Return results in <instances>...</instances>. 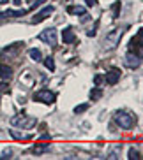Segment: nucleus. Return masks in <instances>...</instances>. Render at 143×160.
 <instances>
[{"label": "nucleus", "mask_w": 143, "mask_h": 160, "mask_svg": "<svg viewBox=\"0 0 143 160\" xmlns=\"http://www.w3.org/2000/svg\"><path fill=\"white\" fill-rule=\"evenodd\" d=\"M62 39H64V42L66 44H71V42L76 41V35H74V32H72L71 27H67V28L62 32Z\"/></svg>", "instance_id": "nucleus-9"}, {"label": "nucleus", "mask_w": 143, "mask_h": 160, "mask_svg": "<svg viewBox=\"0 0 143 160\" xmlns=\"http://www.w3.org/2000/svg\"><path fill=\"white\" fill-rule=\"evenodd\" d=\"M11 155H13V151L11 150H5L2 155H0V158H11Z\"/></svg>", "instance_id": "nucleus-20"}, {"label": "nucleus", "mask_w": 143, "mask_h": 160, "mask_svg": "<svg viewBox=\"0 0 143 160\" xmlns=\"http://www.w3.org/2000/svg\"><path fill=\"white\" fill-rule=\"evenodd\" d=\"M87 109H88V104H81V106H76V108H74V113L80 114V113H83V111H87Z\"/></svg>", "instance_id": "nucleus-16"}, {"label": "nucleus", "mask_w": 143, "mask_h": 160, "mask_svg": "<svg viewBox=\"0 0 143 160\" xmlns=\"http://www.w3.org/2000/svg\"><path fill=\"white\" fill-rule=\"evenodd\" d=\"M44 65H46V69L53 71V69H55V62H53V58H51V57H50V58H46V60H44Z\"/></svg>", "instance_id": "nucleus-15"}, {"label": "nucleus", "mask_w": 143, "mask_h": 160, "mask_svg": "<svg viewBox=\"0 0 143 160\" xmlns=\"http://www.w3.org/2000/svg\"><path fill=\"white\" fill-rule=\"evenodd\" d=\"M129 158H131V160H138L140 158V153L134 150V148H131V150H129Z\"/></svg>", "instance_id": "nucleus-17"}, {"label": "nucleus", "mask_w": 143, "mask_h": 160, "mask_svg": "<svg viewBox=\"0 0 143 160\" xmlns=\"http://www.w3.org/2000/svg\"><path fill=\"white\" fill-rule=\"evenodd\" d=\"M7 2H9V0H0V4H7Z\"/></svg>", "instance_id": "nucleus-24"}, {"label": "nucleus", "mask_w": 143, "mask_h": 160, "mask_svg": "<svg viewBox=\"0 0 143 160\" xmlns=\"http://www.w3.org/2000/svg\"><path fill=\"white\" fill-rule=\"evenodd\" d=\"M39 39L44 41L46 44H50V46H57V30L55 28H46L44 32L39 33Z\"/></svg>", "instance_id": "nucleus-3"}, {"label": "nucleus", "mask_w": 143, "mask_h": 160, "mask_svg": "<svg viewBox=\"0 0 143 160\" xmlns=\"http://www.w3.org/2000/svg\"><path fill=\"white\" fill-rule=\"evenodd\" d=\"M51 12H53V7H51V5H48V7H44L43 11H39L37 14H35V16L32 18V23H41V21H44V19H46L48 16L51 14Z\"/></svg>", "instance_id": "nucleus-6"}, {"label": "nucleus", "mask_w": 143, "mask_h": 160, "mask_svg": "<svg viewBox=\"0 0 143 160\" xmlns=\"http://www.w3.org/2000/svg\"><path fill=\"white\" fill-rule=\"evenodd\" d=\"M11 76H13V69L9 65H0V79H11Z\"/></svg>", "instance_id": "nucleus-10"}, {"label": "nucleus", "mask_w": 143, "mask_h": 160, "mask_svg": "<svg viewBox=\"0 0 143 160\" xmlns=\"http://www.w3.org/2000/svg\"><path fill=\"white\" fill-rule=\"evenodd\" d=\"M67 12L69 14H87V11L85 7H81V5H71V7H67Z\"/></svg>", "instance_id": "nucleus-11"}, {"label": "nucleus", "mask_w": 143, "mask_h": 160, "mask_svg": "<svg viewBox=\"0 0 143 160\" xmlns=\"http://www.w3.org/2000/svg\"><path fill=\"white\" fill-rule=\"evenodd\" d=\"M111 9H113V18H119V12H120V2H115Z\"/></svg>", "instance_id": "nucleus-18"}, {"label": "nucleus", "mask_w": 143, "mask_h": 160, "mask_svg": "<svg viewBox=\"0 0 143 160\" xmlns=\"http://www.w3.org/2000/svg\"><path fill=\"white\" fill-rule=\"evenodd\" d=\"M101 97H103V90H101L99 86H97V88H94V90L90 92V99H92V100H99Z\"/></svg>", "instance_id": "nucleus-13"}, {"label": "nucleus", "mask_w": 143, "mask_h": 160, "mask_svg": "<svg viewBox=\"0 0 143 160\" xmlns=\"http://www.w3.org/2000/svg\"><path fill=\"white\" fill-rule=\"evenodd\" d=\"M103 81H104V78H103V76H99V74H97V76L94 78V83H95V86H101V85H103Z\"/></svg>", "instance_id": "nucleus-19"}, {"label": "nucleus", "mask_w": 143, "mask_h": 160, "mask_svg": "<svg viewBox=\"0 0 143 160\" xmlns=\"http://www.w3.org/2000/svg\"><path fill=\"white\" fill-rule=\"evenodd\" d=\"M44 0H37V2H35V5H39V4H43Z\"/></svg>", "instance_id": "nucleus-23"}, {"label": "nucleus", "mask_w": 143, "mask_h": 160, "mask_svg": "<svg viewBox=\"0 0 143 160\" xmlns=\"http://www.w3.org/2000/svg\"><path fill=\"white\" fill-rule=\"evenodd\" d=\"M11 123H13V125H19L21 128H30L32 125H35V120H34V118H29V120H27L25 116H14L11 120Z\"/></svg>", "instance_id": "nucleus-5"}, {"label": "nucleus", "mask_w": 143, "mask_h": 160, "mask_svg": "<svg viewBox=\"0 0 143 160\" xmlns=\"http://www.w3.org/2000/svg\"><path fill=\"white\" fill-rule=\"evenodd\" d=\"M138 55H133V53H127V55H125V65L127 67H131V69H136V67L140 65V60H138Z\"/></svg>", "instance_id": "nucleus-8"}, {"label": "nucleus", "mask_w": 143, "mask_h": 160, "mask_svg": "<svg viewBox=\"0 0 143 160\" xmlns=\"http://www.w3.org/2000/svg\"><path fill=\"white\" fill-rule=\"evenodd\" d=\"M115 122L119 123V127H122V128H125V130H129V128H133V125H134V118L131 116L129 113L119 111V113L115 114Z\"/></svg>", "instance_id": "nucleus-1"}, {"label": "nucleus", "mask_w": 143, "mask_h": 160, "mask_svg": "<svg viewBox=\"0 0 143 160\" xmlns=\"http://www.w3.org/2000/svg\"><path fill=\"white\" fill-rule=\"evenodd\" d=\"M85 2H87V5H88V7H92V5L97 4V0H85Z\"/></svg>", "instance_id": "nucleus-21"}, {"label": "nucleus", "mask_w": 143, "mask_h": 160, "mask_svg": "<svg viewBox=\"0 0 143 160\" xmlns=\"http://www.w3.org/2000/svg\"><path fill=\"white\" fill-rule=\"evenodd\" d=\"M48 148H50V146L48 144H35L32 148V153H43V151H46Z\"/></svg>", "instance_id": "nucleus-14"}, {"label": "nucleus", "mask_w": 143, "mask_h": 160, "mask_svg": "<svg viewBox=\"0 0 143 160\" xmlns=\"http://www.w3.org/2000/svg\"><path fill=\"white\" fill-rule=\"evenodd\" d=\"M104 79H106V83H108V85H117V83H119V79H120V71H119V69H111V71L106 74Z\"/></svg>", "instance_id": "nucleus-7"}, {"label": "nucleus", "mask_w": 143, "mask_h": 160, "mask_svg": "<svg viewBox=\"0 0 143 160\" xmlns=\"http://www.w3.org/2000/svg\"><path fill=\"white\" fill-rule=\"evenodd\" d=\"M34 99L39 100V102H44V104H53L55 102V93H53L51 90L43 88V90H39L37 93L34 95Z\"/></svg>", "instance_id": "nucleus-2"}, {"label": "nucleus", "mask_w": 143, "mask_h": 160, "mask_svg": "<svg viewBox=\"0 0 143 160\" xmlns=\"http://www.w3.org/2000/svg\"><path fill=\"white\" fill-rule=\"evenodd\" d=\"M95 33H97V30H95V28H92V30H88V33H87V35H88V37H94Z\"/></svg>", "instance_id": "nucleus-22"}, {"label": "nucleus", "mask_w": 143, "mask_h": 160, "mask_svg": "<svg viewBox=\"0 0 143 160\" xmlns=\"http://www.w3.org/2000/svg\"><path fill=\"white\" fill-rule=\"evenodd\" d=\"M122 33H124V30H122V28H117V30H113V32L108 33V37H106V48L113 49V48L119 44L120 37H122Z\"/></svg>", "instance_id": "nucleus-4"}, {"label": "nucleus", "mask_w": 143, "mask_h": 160, "mask_svg": "<svg viewBox=\"0 0 143 160\" xmlns=\"http://www.w3.org/2000/svg\"><path fill=\"white\" fill-rule=\"evenodd\" d=\"M29 55H30V58H32V60H35V62H39L41 58H43V55H41V51H39L37 48H32V49L29 51Z\"/></svg>", "instance_id": "nucleus-12"}]
</instances>
